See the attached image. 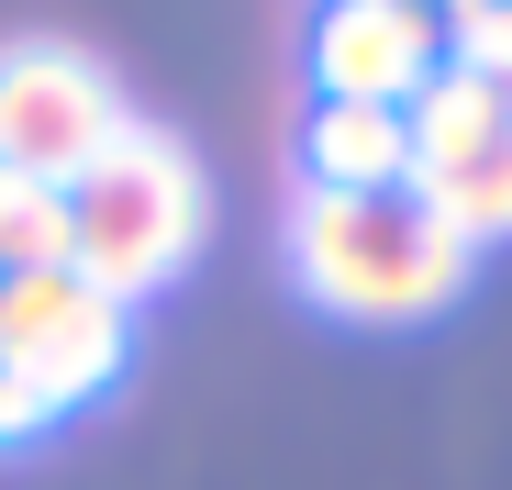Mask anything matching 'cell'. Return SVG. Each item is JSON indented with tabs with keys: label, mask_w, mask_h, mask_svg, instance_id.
Listing matches in <instances>:
<instances>
[{
	"label": "cell",
	"mask_w": 512,
	"mask_h": 490,
	"mask_svg": "<svg viewBox=\"0 0 512 490\" xmlns=\"http://www.w3.org/2000/svg\"><path fill=\"white\" fill-rule=\"evenodd\" d=\"M479 245L423 190H290V279L334 323H435L468 301Z\"/></svg>",
	"instance_id": "obj_1"
},
{
	"label": "cell",
	"mask_w": 512,
	"mask_h": 490,
	"mask_svg": "<svg viewBox=\"0 0 512 490\" xmlns=\"http://www.w3.org/2000/svg\"><path fill=\"white\" fill-rule=\"evenodd\" d=\"M201 234H212V179H201V156L167 123H123L90 168L67 179V268L90 290H112L123 312L156 301V290H179L190 257H201Z\"/></svg>",
	"instance_id": "obj_2"
},
{
	"label": "cell",
	"mask_w": 512,
	"mask_h": 490,
	"mask_svg": "<svg viewBox=\"0 0 512 490\" xmlns=\"http://www.w3.org/2000/svg\"><path fill=\"white\" fill-rule=\"evenodd\" d=\"M0 357L23 368V390L45 413H78V401H101L134 357V312L112 290H90L78 268H23L0 279Z\"/></svg>",
	"instance_id": "obj_3"
},
{
	"label": "cell",
	"mask_w": 512,
	"mask_h": 490,
	"mask_svg": "<svg viewBox=\"0 0 512 490\" xmlns=\"http://www.w3.org/2000/svg\"><path fill=\"white\" fill-rule=\"evenodd\" d=\"M123 90H112V67L90 45H0V168H23L45 190H67L90 156L123 134Z\"/></svg>",
	"instance_id": "obj_4"
},
{
	"label": "cell",
	"mask_w": 512,
	"mask_h": 490,
	"mask_svg": "<svg viewBox=\"0 0 512 490\" xmlns=\"http://www.w3.org/2000/svg\"><path fill=\"white\" fill-rule=\"evenodd\" d=\"M301 56H312V101L412 112V90L446 67V12H423V0H323Z\"/></svg>",
	"instance_id": "obj_5"
},
{
	"label": "cell",
	"mask_w": 512,
	"mask_h": 490,
	"mask_svg": "<svg viewBox=\"0 0 512 490\" xmlns=\"http://www.w3.org/2000/svg\"><path fill=\"white\" fill-rule=\"evenodd\" d=\"M301 190H412V123L379 101H312Z\"/></svg>",
	"instance_id": "obj_6"
},
{
	"label": "cell",
	"mask_w": 512,
	"mask_h": 490,
	"mask_svg": "<svg viewBox=\"0 0 512 490\" xmlns=\"http://www.w3.org/2000/svg\"><path fill=\"white\" fill-rule=\"evenodd\" d=\"M412 190L423 179H446V168H468V156L512 123V90H490V78H457V67H435V78H423V90H412Z\"/></svg>",
	"instance_id": "obj_7"
},
{
	"label": "cell",
	"mask_w": 512,
	"mask_h": 490,
	"mask_svg": "<svg viewBox=\"0 0 512 490\" xmlns=\"http://www.w3.org/2000/svg\"><path fill=\"white\" fill-rule=\"evenodd\" d=\"M423 201H435L468 245H490V234H512V123L468 156V168H446V179H423Z\"/></svg>",
	"instance_id": "obj_8"
},
{
	"label": "cell",
	"mask_w": 512,
	"mask_h": 490,
	"mask_svg": "<svg viewBox=\"0 0 512 490\" xmlns=\"http://www.w3.org/2000/svg\"><path fill=\"white\" fill-rule=\"evenodd\" d=\"M23 268H67V190L0 168V279H23Z\"/></svg>",
	"instance_id": "obj_9"
},
{
	"label": "cell",
	"mask_w": 512,
	"mask_h": 490,
	"mask_svg": "<svg viewBox=\"0 0 512 490\" xmlns=\"http://www.w3.org/2000/svg\"><path fill=\"white\" fill-rule=\"evenodd\" d=\"M446 67L512 90V0H457V12H446Z\"/></svg>",
	"instance_id": "obj_10"
},
{
	"label": "cell",
	"mask_w": 512,
	"mask_h": 490,
	"mask_svg": "<svg viewBox=\"0 0 512 490\" xmlns=\"http://www.w3.org/2000/svg\"><path fill=\"white\" fill-rule=\"evenodd\" d=\"M67 413H45V401L23 390V368L12 357H0V457H12V446H34V435H56Z\"/></svg>",
	"instance_id": "obj_11"
},
{
	"label": "cell",
	"mask_w": 512,
	"mask_h": 490,
	"mask_svg": "<svg viewBox=\"0 0 512 490\" xmlns=\"http://www.w3.org/2000/svg\"><path fill=\"white\" fill-rule=\"evenodd\" d=\"M423 12H457V0H423Z\"/></svg>",
	"instance_id": "obj_12"
}]
</instances>
